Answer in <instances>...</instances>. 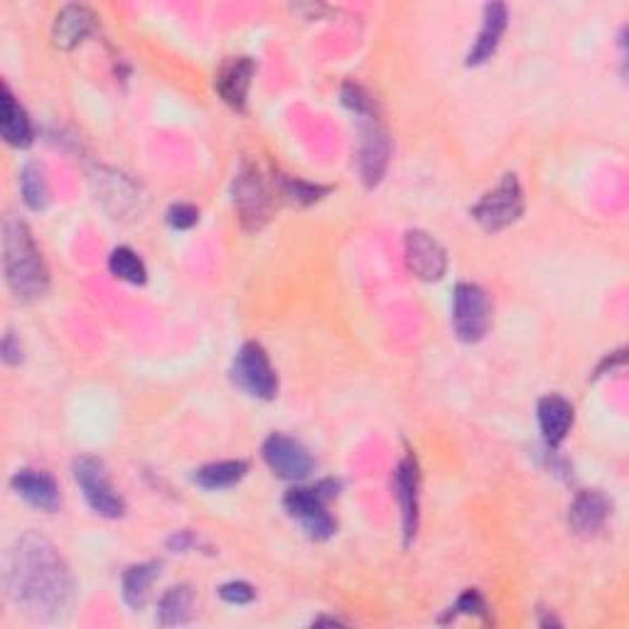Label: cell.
Masks as SVG:
<instances>
[{
	"label": "cell",
	"mask_w": 629,
	"mask_h": 629,
	"mask_svg": "<svg viewBox=\"0 0 629 629\" xmlns=\"http://www.w3.org/2000/svg\"><path fill=\"white\" fill-rule=\"evenodd\" d=\"M394 497L399 501L401 509V524H403V541L406 546L411 544L415 531H419V462H415L413 455H406V458L396 464L394 470Z\"/></svg>",
	"instance_id": "7c38bea8"
},
{
	"label": "cell",
	"mask_w": 629,
	"mask_h": 629,
	"mask_svg": "<svg viewBox=\"0 0 629 629\" xmlns=\"http://www.w3.org/2000/svg\"><path fill=\"white\" fill-rule=\"evenodd\" d=\"M283 192H286V197L298 202V205H313V202H317L325 195L327 188L310 185V182H303V180H286Z\"/></svg>",
	"instance_id": "d4e9b609"
},
{
	"label": "cell",
	"mask_w": 629,
	"mask_h": 629,
	"mask_svg": "<svg viewBox=\"0 0 629 629\" xmlns=\"http://www.w3.org/2000/svg\"><path fill=\"white\" fill-rule=\"evenodd\" d=\"M609 517V501L597 489H585L568 509V524L578 536H595Z\"/></svg>",
	"instance_id": "9a60e30c"
},
{
	"label": "cell",
	"mask_w": 629,
	"mask_h": 629,
	"mask_svg": "<svg viewBox=\"0 0 629 629\" xmlns=\"http://www.w3.org/2000/svg\"><path fill=\"white\" fill-rule=\"evenodd\" d=\"M264 460L274 475L288 482H300L313 475L315 470V460L313 455L305 450V445H300L298 440L288 438V435H270V438L264 443Z\"/></svg>",
	"instance_id": "30bf717a"
},
{
	"label": "cell",
	"mask_w": 629,
	"mask_h": 629,
	"mask_svg": "<svg viewBox=\"0 0 629 629\" xmlns=\"http://www.w3.org/2000/svg\"><path fill=\"white\" fill-rule=\"evenodd\" d=\"M158 576H160V564H155V560L131 566L129 570H125L121 580L125 605L133 609H141L145 605V600H148L150 588L155 580H158Z\"/></svg>",
	"instance_id": "ffe728a7"
},
{
	"label": "cell",
	"mask_w": 629,
	"mask_h": 629,
	"mask_svg": "<svg viewBox=\"0 0 629 629\" xmlns=\"http://www.w3.org/2000/svg\"><path fill=\"white\" fill-rule=\"evenodd\" d=\"M0 133L13 148H27L33 143V123L8 84L0 89Z\"/></svg>",
	"instance_id": "e0dca14e"
},
{
	"label": "cell",
	"mask_w": 629,
	"mask_h": 629,
	"mask_svg": "<svg viewBox=\"0 0 629 629\" xmlns=\"http://www.w3.org/2000/svg\"><path fill=\"white\" fill-rule=\"evenodd\" d=\"M195 544H197V539L192 536L190 531H178V534L168 541V546H170L172 551H180V554H182V551L192 548Z\"/></svg>",
	"instance_id": "4dcf8cb0"
},
{
	"label": "cell",
	"mask_w": 629,
	"mask_h": 629,
	"mask_svg": "<svg viewBox=\"0 0 629 629\" xmlns=\"http://www.w3.org/2000/svg\"><path fill=\"white\" fill-rule=\"evenodd\" d=\"M8 593L33 617H57L72 605L74 578L50 539L27 531L15 541L5 570Z\"/></svg>",
	"instance_id": "6da1fadb"
},
{
	"label": "cell",
	"mask_w": 629,
	"mask_h": 629,
	"mask_svg": "<svg viewBox=\"0 0 629 629\" xmlns=\"http://www.w3.org/2000/svg\"><path fill=\"white\" fill-rule=\"evenodd\" d=\"M249 462L244 460H221V462H209L205 468L197 470L195 482L202 489H229L239 485L241 480L246 477Z\"/></svg>",
	"instance_id": "44dd1931"
},
{
	"label": "cell",
	"mask_w": 629,
	"mask_h": 629,
	"mask_svg": "<svg viewBox=\"0 0 629 629\" xmlns=\"http://www.w3.org/2000/svg\"><path fill=\"white\" fill-rule=\"evenodd\" d=\"M450 615H480V617H485L487 615V603H485V597H482L477 590H464V593L458 597V603H455V607H450Z\"/></svg>",
	"instance_id": "83f0119b"
},
{
	"label": "cell",
	"mask_w": 629,
	"mask_h": 629,
	"mask_svg": "<svg viewBox=\"0 0 629 629\" xmlns=\"http://www.w3.org/2000/svg\"><path fill=\"white\" fill-rule=\"evenodd\" d=\"M342 101L347 109H352L356 116H370L376 113V104L372 99L370 92H364L362 86L356 84H347L342 89Z\"/></svg>",
	"instance_id": "484cf974"
},
{
	"label": "cell",
	"mask_w": 629,
	"mask_h": 629,
	"mask_svg": "<svg viewBox=\"0 0 629 629\" xmlns=\"http://www.w3.org/2000/svg\"><path fill=\"white\" fill-rule=\"evenodd\" d=\"M492 325V303L487 290L475 283H458L452 293V327L458 340L480 342Z\"/></svg>",
	"instance_id": "5b68a950"
},
{
	"label": "cell",
	"mask_w": 629,
	"mask_h": 629,
	"mask_svg": "<svg viewBox=\"0 0 629 629\" xmlns=\"http://www.w3.org/2000/svg\"><path fill=\"white\" fill-rule=\"evenodd\" d=\"M477 225L487 231H499L524 215V190L519 185L517 176H505L495 190L485 192L477 205L470 209Z\"/></svg>",
	"instance_id": "277c9868"
},
{
	"label": "cell",
	"mask_w": 629,
	"mask_h": 629,
	"mask_svg": "<svg viewBox=\"0 0 629 629\" xmlns=\"http://www.w3.org/2000/svg\"><path fill=\"white\" fill-rule=\"evenodd\" d=\"M219 597L229 605H249L256 597V590L244 583V580H231V583L219 588Z\"/></svg>",
	"instance_id": "f1b7e54d"
},
{
	"label": "cell",
	"mask_w": 629,
	"mask_h": 629,
	"mask_svg": "<svg viewBox=\"0 0 629 629\" xmlns=\"http://www.w3.org/2000/svg\"><path fill=\"white\" fill-rule=\"evenodd\" d=\"M573 403L564 399V396L548 394L539 401V425L551 450L566 440V435L573 428Z\"/></svg>",
	"instance_id": "2e32d148"
},
{
	"label": "cell",
	"mask_w": 629,
	"mask_h": 629,
	"mask_svg": "<svg viewBox=\"0 0 629 629\" xmlns=\"http://www.w3.org/2000/svg\"><path fill=\"white\" fill-rule=\"evenodd\" d=\"M21 192L25 205L35 211H43L47 202H50V188H47L45 170L37 166V162H27L21 170Z\"/></svg>",
	"instance_id": "603a6c76"
},
{
	"label": "cell",
	"mask_w": 629,
	"mask_h": 629,
	"mask_svg": "<svg viewBox=\"0 0 629 629\" xmlns=\"http://www.w3.org/2000/svg\"><path fill=\"white\" fill-rule=\"evenodd\" d=\"M0 352H3V362L8 366H15V364L23 362V347H21V340H17L13 332H5Z\"/></svg>",
	"instance_id": "f546056e"
},
{
	"label": "cell",
	"mask_w": 629,
	"mask_h": 629,
	"mask_svg": "<svg viewBox=\"0 0 629 629\" xmlns=\"http://www.w3.org/2000/svg\"><path fill=\"white\" fill-rule=\"evenodd\" d=\"M337 495V482L325 480L315 487H293L283 499V507L305 534L315 541H327L335 534V519L327 511V501Z\"/></svg>",
	"instance_id": "3957f363"
},
{
	"label": "cell",
	"mask_w": 629,
	"mask_h": 629,
	"mask_svg": "<svg viewBox=\"0 0 629 629\" xmlns=\"http://www.w3.org/2000/svg\"><path fill=\"white\" fill-rule=\"evenodd\" d=\"M507 31V5L492 3L485 8V23H482V31L477 35L475 45L468 52V66H480L485 64L492 55L497 52V47L501 43V35Z\"/></svg>",
	"instance_id": "ac0fdd59"
},
{
	"label": "cell",
	"mask_w": 629,
	"mask_h": 629,
	"mask_svg": "<svg viewBox=\"0 0 629 629\" xmlns=\"http://www.w3.org/2000/svg\"><path fill=\"white\" fill-rule=\"evenodd\" d=\"M231 192H234V207L239 211L241 225L246 229H258L264 225L270 211V195L266 182L261 180L254 166L244 162V166L239 168Z\"/></svg>",
	"instance_id": "9c48e42d"
},
{
	"label": "cell",
	"mask_w": 629,
	"mask_h": 629,
	"mask_svg": "<svg viewBox=\"0 0 629 629\" xmlns=\"http://www.w3.org/2000/svg\"><path fill=\"white\" fill-rule=\"evenodd\" d=\"M406 266H409L415 278L433 283L440 280L448 270V256L445 249L425 231L413 229L406 234Z\"/></svg>",
	"instance_id": "8fae6325"
},
{
	"label": "cell",
	"mask_w": 629,
	"mask_h": 629,
	"mask_svg": "<svg viewBox=\"0 0 629 629\" xmlns=\"http://www.w3.org/2000/svg\"><path fill=\"white\" fill-rule=\"evenodd\" d=\"M231 382L241 391L261 401L276 399L278 376L268 362V354L258 342H246L231 362Z\"/></svg>",
	"instance_id": "8992f818"
},
{
	"label": "cell",
	"mask_w": 629,
	"mask_h": 629,
	"mask_svg": "<svg viewBox=\"0 0 629 629\" xmlns=\"http://www.w3.org/2000/svg\"><path fill=\"white\" fill-rule=\"evenodd\" d=\"M74 482L80 485L82 495L86 499L96 515L106 519H119L125 511V501L113 489L109 475H106V468L101 460L96 458H76L72 464Z\"/></svg>",
	"instance_id": "52a82bcc"
},
{
	"label": "cell",
	"mask_w": 629,
	"mask_h": 629,
	"mask_svg": "<svg viewBox=\"0 0 629 629\" xmlns=\"http://www.w3.org/2000/svg\"><path fill=\"white\" fill-rule=\"evenodd\" d=\"M94 31V15L84 5H66L55 17L52 43L60 50H74Z\"/></svg>",
	"instance_id": "d6986e66"
},
{
	"label": "cell",
	"mask_w": 629,
	"mask_h": 629,
	"mask_svg": "<svg viewBox=\"0 0 629 629\" xmlns=\"http://www.w3.org/2000/svg\"><path fill=\"white\" fill-rule=\"evenodd\" d=\"M3 270L8 288L17 300L43 298L50 286V276L31 229L13 215L3 219Z\"/></svg>",
	"instance_id": "7a4b0ae2"
},
{
	"label": "cell",
	"mask_w": 629,
	"mask_h": 629,
	"mask_svg": "<svg viewBox=\"0 0 629 629\" xmlns=\"http://www.w3.org/2000/svg\"><path fill=\"white\" fill-rule=\"evenodd\" d=\"M391 158L389 133L376 113L360 116V176L366 188L379 185Z\"/></svg>",
	"instance_id": "ba28073f"
},
{
	"label": "cell",
	"mask_w": 629,
	"mask_h": 629,
	"mask_svg": "<svg viewBox=\"0 0 629 629\" xmlns=\"http://www.w3.org/2000/svg\"><path fill=\"white\" fill-rule=\"evenodd\" d=\"M168 225L178 231H185L192 229L199 221V209L195 205H188V202H178V205H172L168 209Z\"/></svg>",
	"instance_id": "4316f807"
},
{
	"label": "cell",
	"mask_w": 629,
	"mask_h": 629,
	"mask_svg": "<svg viewBox=\"0 0 629 629\" xmlns=\"http://www.w3.org/2000/svg\"><path fill=\"white\" fill-rule=\"evenodd\" d=\"M11 487L15 489L17 497L40 511H57L62 505L60 487H57L55 477L47 475L45 470H17L11 480Z\"/></svg>",
	"instance_id": "5bb4252c"
},
{
	"label": "cell",
	"mask_w": 629,
	"mask_h": 629,
	"mask_svg": "<svg viewBox=\"0 0 629 629\" xmlns=\"http://www.w3.org/2000/svg\"><path fill=\"white\" fill-rule=\"evenodd\" d=\"M254 60L251 57H231L215 76V89L219 92L225 104H229L234 111L246 109L251 80H254Z\"/></svg>",
	"instance_id": "4fadbf2b"
},
{
	"label": "cell",
	"mask_w": 629,
	"mask_h": 629,
	"mask_svg": "<svg viewBox=\"0 0 629 629\" xmlns=\"http://www.w3.org/2000/svg\"><path fill=\"white\" fill-rule=\"evenodd\" d=\"M192 607H195V593L190 585L170 588L158 603V625L160 627H180L192 619Z\"/></svg>",
	"instance_id": "7402d4cb"
},
{
	"label": "cell",
	"mask_w": 629,
	"mask_h": 629,
	"mask_svg": "<svg viewBox=\"0 0 629 629\" xmlns=\"http://www.w3.org/2000/svg\"><path fill=\"white\" fill-rule=\"evenodd\" d=\"M109 270L116 278L125 280V283H131V286H143L145 276H148V274H145L143 261L129 246H119V249L111 251Z\"/></svg>",
	"instance_id": "cb8c5ba5"
}]
</instances>
